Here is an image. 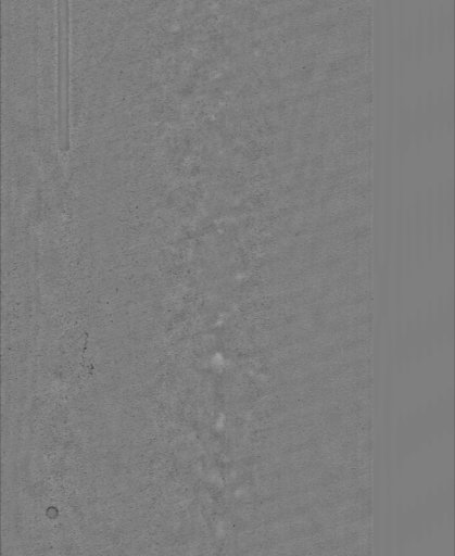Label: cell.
I'll list each match as a JSON object with an SVG mask.
<instances>
[{
    "mask_svg": "<svg viewBox=\"0 0 455 556\" xmlns=\"http://www.w3.org/2000/svg\"><path fill=\"white\" fill-rule=\"evenodd\" d=\"M66 0L58 3V108L59 147H69V66H68V7Z\"/></svg>",
    "mask_w": 455,
    "mask_h": 556,
    "instance_id": "cell-1",
    "label": "cell"
}]
</instances>
